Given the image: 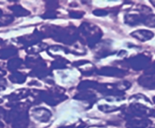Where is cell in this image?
Returning <instances> with one entry per match:
<instances>
[{
    "label": "cell",
    "mask_w": 155,
    "mask_h": 128,
    "mask_svg": "<svg viewBox=\"0 0 155 128\" xmlns=\"http://www.w3.org/2000/svg\"><path fill=\"white\" fill-rule=\"evenodd\" d=\"M98 74L105 76L122 77V76H124L126 74V72L124 71L119 69V68H113V67H104L98 71Z\"/></svg>",
    "instance_id": "cell-2"
},
{
    "label": "cell",
    "mask_w": 155,
    "mask_h": 128,
    "mask_svg": "<svg viewBox=\"0 0 155 128\" xmlns=\"http://www.w3.org/2000/svg\"><path fill=\"white\" fill-rule=\"evenodd\" d=\"M2 10L0 9V17H1V15H2Z\"/></svg>",
    "instance_id": "cell-19"
},
{
    "label": "cell",
    "mask_w": 155,
    "mask_h": 128,
    "mask_svg": "<svg viewBox=\"0 0 155 128\" xmlns=\"http://www.w3.org/2000/svg\"><path fill=\"white\" fill-rule=\"evenodd\" d=\"M9 8L12 10L15 14L17 16H25L30 14L29 11H27L26 9H25L21 5H13V6L9 7Z\"/></svg>",
    "instance_id": "cell-7"
},
{
    "label": "cell",
    "mask_w": 155,
    "mask_h": 128,
    "mask_svg": "<svg viewBox=\"0 0 155 128\" xmlns=\"http://www.w3.org/2000/svg\"><path fill=\"white\" fill-rule=\"evenodd\" d=\"M84 14V13L81 12V11H71V12H69L70 17L72 18H76V19L81 18Z\"/></svg>",
    "instance_id": "cell-12"
},
{
    "label": "cell",
    "mask_w": 155,
    "mask_h": 128,
    "mask_svg": "<svg viewBox=\"0 0 155 128\" xmlns=\"http://www.w3.org/2000/svg\"><path fill=\"white\" fill-rule=\"evenodd\" d=\"M72 126H62L60 127H58V128H72Z\"/></svg>",
    "instance_id": "cell-16"
},
{
    "label": "cell",
    "mask_w": 155,
    "mask_h": 128,
    "mask_svg": "<svg viewBox=\"0 0 155 128\" xmlns=\"http://www.w3.org/2000/svg\"><path fill=\"white\" fill-rule=\"evenodd\" d=\"M132 36L138 40H141V41H145V40H150L153 37V34L150 31L147 30H137L135 32L132 33Z\"/></svg>",
    "instance_id": "cell-5"
},
{
    "label": "cell",
    "mask_w": 155,
    "mask_h": 128,
    "mask_svg": "<svg viewBox=\"0 0 155 128\" xmlns=\"http://www.w3.org/2000/svg\"><path fill=\"white\" fill-rule=\"evenodd\" d=\"M141 56H137L135 57H133L132 59H129L128 62L130 64V65L132 66V68H134L135 70H139L143 68V66L141 65L144 63H145L146 59L145 57L141 58Z\"/></svg>",
    "instance_id": "cell-4"
},
{
    "label": "cell",
    "mask_w": 155,
    "mask_h": 128,
    "mask_svg": "<svg viewBox=\"0 0 155 128\" xmlns=\"http://www.w3.org/2000/svg\"><path fill=\"white\" fill-rule=\"evenodd\" d=\"M12 122L14 128H27L29 123L28 113H18Z\"/></svg>",
    "instance_id": "cell-1"
},
{
    "label": "cell",
    "mask_w": 155,
    "mask_h": 128,
    "mask_svg": "<svg viewBox=\"0 0 155 128\" xmlns=\"http://www.w3.org/2000/svg\"><path fill=\"white\" fill-rule=\"evenodd\" d=\"M34 117L41 122H47L51 117V112L45 108H37L34 111Z\"/></svg>",
    "instance_id": "cell-3"
},
{
    "label": "cell",
    "mask_w": 155,
    "mask_h": 128,
    "mask_svg": "<svg viewBox=\"0 0 155 128\" xmlns=\"http://www.w3.org/2000/svg\"><path fill=\"white\" fill-rule=\"evenodd\" d=\"M16 50L14 49H6V50H4L2 51H1L0 53V58L1 59H6V58L10 57V56H13V55L15 54Z\"/></svg>",
    "instance_id": "cell-9"
},
{
    "label": "cell",
    "mask_w": 155,
    "mask_h": 128,
    "mask_svg": "<svg viewBox=\"0 0 155 128\" xmlns=\"http://www.w3.org/2000/svg\"><path fill=\"white\" fill-rule=\"evenodd\" d=\"M5 110L3 109V108H0V117H5Z\"/></svg>",
    "instance_id": "cell-15"
},
{
    "label": "cell",
    "mask_w": 155,
    "mask_h": 128,
    "mask_svg": "<svg viewBox=\"0 0 155 128\" xmlns=\"http://www.w3.org/2000/svg\"><path fill=\"white\" fill-rule=\"evenodd\" d=\"M126 126L128 128H144L147 126V121L144 120H130Z\"/></svg>",
    "instance_id": "cell-6"
},
{
    "label": "cell",
    "mask_w": 155,
    "mask_h": 128,
    "mask_svg": "<svg viewBox=\"0 0 155 128\" xmlns=\"http://www.w3.org/2000/svg\"><path fill=\"white\" fill-rule=\"evenodd\" d=\"M22 61L19 59H15L14 60H12L8 62V68L10 70H15L21 66Z\"/></svg>",
    "instance_id": "cell-10"
},
{
    "label": "cell",
    "mask_w": 155,
    "mask_h": 128,
    "mask_svg": "<svg viewBox=\"0 0 155 128\" xmlns=\"http://www.w3.org/2000/svg\"><path fill=\"white\" fill-rule=\"evenodd\" d=\"M3 123L2 122H0V128H3Z\"/></svg>",
    "instance_id": "cell-17"
},
{
    "label": "cell",
    "mask_w": 155,
    "mask_h": 128,
    "mask_svg": "<svg viewBox=\"0 0 155 128\" xmlns=\"http://www.w3.org/2000/svg\"><path fill=\"white\" fill-rule=\"evenodd\" d=\"M84 125L82 124V125H80L79 126H78V128H84Z\"/></svg>",
    "instance_id": "cell-18"
},
{
    "label": "cell",
    "mask_w": 155,
    "mask_h": 128,
    "mask_svg": "<svg viewBox=\"0 0 155 128\" xmlns=\"http://www.w3.org/2000/svg\"><path fill=\"white\" fill-rule=\"evenodd\" d=\"M56 16V13L54 11H48L43 15L44 18H54Z\"/></svg>",
    "instance_id": "cell-13"
},
{
    "label": "cell",
    "mask_w": 155,
    "mask_h": 128,
    "mask_svg": "<svg viewBox=\"0 0 155 128\" xmlns=\"http://www.w3.org/2000/svg\"><path fill=\"white\" fill-rule=\"evenodd\" d=\"M98 108H99V109L101 110V111H104V112H108V113L116 111V110L118 109V108H115L116 107H110V106H108V105H100Z\"/></svg>",
    "instance_id": "cell-11"
},
{
    "label": "cell",
    "mask_w": 155,
    "mask_h": 128,
    "mask_svg": "<svg viewBox=\"0 0 155 128\" xmlns=\"http://www.w3.org/2000/svg\"><path fill=\"white\" fill-rule=\"evenodd\" d=\"M93 14L97 16H105L108 14V12L104 10H95L93 11Z\"/></svg>",
    "instance_id": "cell-14"
},
{
    "label": "cell",
    "mask_w": 155,
    "mask_h": 128,
    "mask_svg": "<svg viewBox=\"0 0 155 128\" xmlns=\"http://www.w3.org/2000/svg\"><path fill=\"white\" fill-rule=\"evenodd\" d=\"M10 80L14 83H22L25 81L26 77L21 73H15L12 75L10 76Z\"/></svg>",
    "instance_id": "cell-8"
}]
</instances>
